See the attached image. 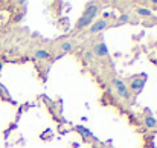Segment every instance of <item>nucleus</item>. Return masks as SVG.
I'll return each instance as SVG.
<instances>
[{
	"label": "nucleus",
	"instance_id": "nucleus-1",
	"mask_svg": "<svg viewBox=\"0 0 157 148\" xmlns=\"http://www.w3.org/2000/svg\"><path fill=\"white\" fill-rule=\"evenodd\" d=\"M111 84H113V87H114V90H116V93H117L119 98L125 99V101L130 99V89L127 87V84H125L122 80L113 78V80H111Z\"/></svg>",
	"mask_w": 157,
	"mask_h": 148
},
{
	"label": "nucleus",
	"instance_id": "nucleus-2",
	"mask_svg": "<svg viewBox=\"0 0 157 148\" xmlns=\"http://www.w3.org/2000/svg\"><path fill=\"white\" fill-rule=\"evenodd\" d=\"M145 83H147V75H136L130 78V89L134 92V95H139L145 87Z\"/></svg>",
	"mask_w": 157,
	"mask_h": 148
},
{
	"label": "nucleus",
	"instance_id": "nucleus-3",
	"mask_svg": "<svg viewBox=\"0 0 157 148\" xmlns=\"http://www.w3.org/2000/svg\"><path fill=\"white\" fill-rule=\"evenodd\" d=\"M110 26V23L104 20V18H101V20H96L95 23H92L90 25V29H89V32L90 34H98V32H101V31H104Z\"/></svg>",
	"mask_w": 157,
	"mask_h": 148
},
{
	"label": "nucleus",
	"instance_id": "nucleus-4",
	"mask_svg": "<svg viewBox=\"0 0 157 148\" xmlns=\"http://www.w3.org/2000/svg\"><path fill=\"white\" fill-rule=\"evenodd\" d=\"M93 15H87V14H82L81 15V18L76 21V29H82V28H86V26H89V25H92L93 23Z\"/></svg>",
	"mask_w": 157,
	"mask_h": 148
},
{
	"label": "nucleus",
	"instance_id": "nucleus-5",
	"mask_svg": "<svg viewBox=\"0 0 157 148\" xmlns=\"http://www.w3.org/2000/svg\"><path fill=\"white\" fill-rule=\"evenodd\" d=\"M92 53L96 56H107L108 55V49L105 46V43H96L92 49Z\"/></svg>",
	"mask_w": 157,
	"mask_h": 148
},
{
	"label": "nucleus",
	"instance_id": "nucleus-6",
	"mask_svg": "<svg viewBox=\"0 0 157 148\" xmlns=\"http://www.w3.org/2000/svg\"><path fill=\"white\" fill-rule=\"evenodd\" d=\"M98 12H99V6H98L96 3H87V6H86V9H84V14L95 17Z\"/></svg>",
	"mask_w": 157,
	"mask_h": 148
},
{
	"label": "nucleus",
	"instance_id": "nucleus-7",
	"mask_svg": "<svg viewBox=\"0 0 157 148\" xmlns=\"http://www.w3.org/2000/svg\"><path fill=\"white\" fill-rule=\"evenodd\" d=\"M144 121H145V125H147L148 128H156L157 127V119L154 118V116H151V115H150V111H147V115H145Z\"/></svg>",
	"mask_w": 157,
	"mask_h": 148
},
{
	"label": "nucleus",
	"instance_id": "nucleus-8",
	"mask_svg": "<svg viewBox=\"0 0 157 148\" xmlns=\"http://www.w3.org/2000/svg\"><path fill=\"white\" fill-rule=\"evenodd\" d=\"M49 56H51V53L44 49H38V50H35V53H34V58L35 60H48Z\"/></svg>",
	"mask_w": 157,
	"mask_h": 148
},
{
	"label": "nucleus",
	"instance_id": "nucleus-9",
	"mask_svg": "<svg viewBox=\"0 0 157 148\" xmlns=\"http://www.w3.org/2000/svg\"><path fill=\"white\" fill-rule=\"evenodd\" d=\"M75 128H76V131H78L79 134H82L84 138H93V139H95L93 133H90V131H89V130H87L86 127H82V125H76Z\"/></svg>",
	"mask_w": 157,
	"mask_h": 148
},
{
	"label": "nucleus",
	"instance_id": "nucleus-10",
	"mask_svg": "<svg viewBox=\"0 0 157 148\" xmlns=\"http://www.w3.org/2000/svg\"><path fill=\"white\" fill-rule=\"evenodd\" d=\"M59 49L63 50L64 53H66V52H70V50H73V43H72V41H63V43L59 45Z\"/></svg>",
	"mask_w": 157,
	"mask_h": 148
},
{
	"label": "nucleus",
	"instance_id": "nucleus-11",
	"mask_svg": "<svg viewBox=\"0 0 157 148\" xmlns=\"http://www.w3.org/2000/svg\"><path fill=\"white\" fill-rule=\"evenodd\" d=\"M136 11H137V14H139V15H145V17H150V15H153V12H151L148 8H137Z\"/></svg>",
	"mask_w": 157,
	"mask_h": 148
},
{
	"label": "nucleus",
	"instance_id": "nucleus-12",
	"mask_svg": "<svg viewBox=\"0 0 157 148\" xmlns=\"http://www.w3.org/2000/svg\"><path fill=\"white\" fill-rule=\"evenodd\" d=\"M84 55H86V60H87V61H92V60H93V53H92V50H87Z\"/></svg>",
	"mask_w": 157,
	"mask_h": 148
},
{
	"label": "nucleus",
	"instance_id": "nucleus-13",
	"mask_svg": "<svg viewBox=\"0 0 157 148\" xmlns=\"http://www.w3.org/2000/svg\"><path fill=\"white\" fill-rule=\"evenodd\" d=\"M122 23H125V21H128V15L127 14H124V15H121V18H119Z\"/></svg>",
	"mask_w": 157,
	"mask_h": 148
},
{
	"label": "nucleus",
	"instance_id": "nucleus-14",
	"mask_svg": "<svg viewBox=\"0 0 157 148\" xmlns=\"http://www.w3.org/2000/svg\"><path fill=\"white\" fill-rule=\"evenodd\" d=\"M2 67H3V64H2V61H0V70H2Z\"/></svg>",
	"mask_w": 157,
	"mask_h": 148
}]
</instances>
